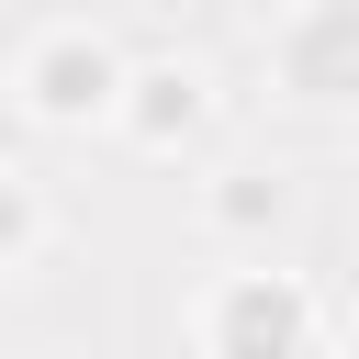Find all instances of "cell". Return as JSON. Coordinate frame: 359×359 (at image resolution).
Instances as JSON below:
<instances>
[{
	"label": "cell",
	"mask_w": 359,
	"mask_h": 359,
	"mask_svg": "<svg viewBox=\"0 0 359 359\" xmlns=\"http://www.w3.org/2000/svg\"><path fill=\"white\" fill-rule=\"evenodd\" d=\"M314 337H325V303L303 269L258 258V269H224L202 292V359H314Z\"/></svg>",
	"instance_id": "6da1fadb"
},
{
	"label": "cell",
	"mask_w": 359,
	"mask_h": 359,
	"mask_svg": "<svg viewBox=\"0 0 359 359\" xmlns=\"http://www.w3.org/2000/svg\"><path fill=\"white\" fill-rule=\"evenodd\" d=\"M123 45L112 34H90V22H56V34H34L22 45V67H11V90H22V112L45 123V135H90V123H112V101H123Z\"/></svg>",
	"instance_id": "7a4b0ae2"
},
{
	"label": "cell",
	"mask_w": 359,
	"mask_h": 359,
	"mask_svg": "<svg viewBox=\"0 0 359 359\" xmlns=\"http://www.w3.org/2000/svg\"><path fill=\"white\" fill-rule=\"evenodd\" d=\"M269 79L303 112H359V0H280Z\"/></svg>",
	"instance_id": "3957f363"
},
{
	"label": "cell",
	"mask_w": 359,
	"mask_h": 359,
	"mask_svg": "<svg viewBox=\"0 0 359 359\" xmlns=\"http://www.w3.org/2000/svg\"><path fill=\"white\" fill-rule=\"evenodd\" d=\"M202 123H213V67H202V56H135V67H123V101H112V135H123V146L180 157Z\"/></svg>",
	"instance_id": "277c9868"
},
{
	"label": "cell",
	"mask_w": 359,
	"mask_h": 359,
	"mask_svg": "<svg viewBox=\"0 0 359 359\" xmlns=\"http://www.w3.org/2000/svg\"><path fill=\"white\" fill-rule=\"evenodd\" d=\"M280 213H292V191H280L269 168H224V180L202 191V224H213V236H269Z\"/></svg>",
	"instance_id": "5b68a950"
},
{
	"label": "cell",
	"mask_w": 359,
	"mask_h": 359,
	"mask_svg": "<svg viewBox=\"0 0 359 359\" xmlns=\"http://www.w3.org/2000/svg\"><path fill=\"white\" fill-rule=\"evenodd\" d=\"M34 247H45V191H34V168L0 157V269H34Z\"/></svg>",
	"instance_id": "8992f818"
},
{
	"label": "cell",
	"mask_w": 359,
	"mask_h": 359,
	"mask_svg": "<svg viewBox=\"0 0 359 359\" xmlns=\"http://www.w3.org/2000/svg\"><path fill=\"white\" fill-rule=\"evenodd\" d=\"M348 359H359V314H348Z\"/></svg>",
	"instance_id": "52a82bcc"
},
{
	"label": "cell",
	"mask_w": 359,
	"mask_h": 359,
	"mask_svg": "<svg viewBox=\"0 0 359 359\" xmlns=\"http://www.w3.org/2000/svg\"><path fill=\"white\" fill-rule=\"evenodd\" d=\"M258 11H269V0H258Z\"/></svg>",
	"instance_id": "ba28073f"
}]
</instances>
